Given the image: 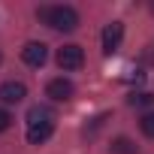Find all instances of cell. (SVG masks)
Returning <instances> with one entry per match:
<instances>
[{
    "label": "cell",
    "instance_id": "6da1fadb",
    "mask_svg": "<svg viewBox=\"0 0 154 154\" xmlns=\"http://www.w3.org/2000/svg\"><path fill=\"white\" fill-rule=\"evenodd\" d=\"M36 18L45 21L48 27H54V30H63V33L79 27V12L72 6H42V9H36Z\"/></svg>",
    "mask_w": 154,
    "mask_h": 154
},
{
    "label": "cell",
    "instance_id": "7a4b0ae2",
    "mask_svg": "<svg viewBox=\"0 0 154 154\" xmlns=\"http://www.w3.org/2000/svg\"><path fill=\"white\" fill-rule=\"evenodd\" d=\"M85 63V51L79 45H63L57 48V66L60 69H79Z\"/></svg>",
    "mask_w": 154,
    "mask_h": 154
},
{
    "label": "cell",
    "instance_id": "3957f363",
    "mask_svg": "<svg viewBox=\"0 0 154 154\" xmlns=\"http://www.w3.org/2000/svg\"><path fill=\"white\" fill-rule=\"evenodd\" d=\"M121 39H124V24H121V21H112V24H106V30H103V51H106V54L118 51Z\"/></svg>",
    "mask_w": 154,
    "mask_h": 154
},
{
    "label": "cell",
    "instance_id": "277c9868",
    "mask_svg": "<svg viewBox=\"0 0 154 154\" xmlns=\"http://www.w3.org/2000/svg\"><path fill=\"white\" fill-rule=\"evenodd\" d=\"M45 57H48L45 42H27V45L21 48V60H24L27 66H42V63H45Z\"/></svg>",
    "mask_w": 154,
    "mask_h": 154
},
{
    "label": "cell",
    "instance_id": "5b68a950",
    "mask_svg": "<svg viewBox=\"0 0 154 154\" xmlns=\"http://www.w3.org/2000/svg\"><path fill=\"white\" fill-rule=\"evenodd\" d=\"M27 97V88L21 85V82H3V85H0V100H3V103H21Z\"/></svg>",
    "mask_w": 154,
    "mask_h": 154
},
{
    "label": "cell",
    "instance_id": "8992f818",
    "mask_svg": "<svg viewBox=\"0 0 154 154\" xmlns=\"http://www.w3.org/2000/svg\"><path fill=\"white\" fill-rule=\"evenodd\" d=\"M72 82H66V79H51L48 82V88H45V94L51 97V100H57V103H63V100H69L72 97Z\"/></svg>",
    "mask_w": 154,
    "mask_h": 154
},
{
    "label": "cell",
    "instance_id": "52a82bcc",
    "mask_svg": "<svg viewBox=\"0 0 154 154\" xmlns=\"http://www.w3.org/2000/svg\"><path fill=\"white\" fill-rule=\"evenodd\" d=\"M51 133H54V121H48V124H33V127H27V142H30V145H42V142L51 139Z\"/></svg>",
    "mask_w": 154,
    "mask_h": 154
},
{
    "label": "cell",
    "instance_id": "ba28073f",
    "mask_svg": "<svg viewBox=\"0 0 154 154\" xmlns=\"http://www.w3.org/2000/svg\"><path fill=\"white\" fill-rule=\"evenodd\" d=\"M48 121H54V115H51L45 106H33V109L27 112V127H33V124H48Z\"/></svg>",
    "mask_w": 154,
    "mask_h": 154
},
{
    "label": "cell",
    "instance_id": "9c48e42d",
    "mask_svg": "<svg viewBox=\"0 0 154 154\" xmlns=\"http://www.w3.org/2000/svg\"><path fill=\"white\" fill-rule=\"evenodd\" d=\"M112 154H136V145H133L130 139H124V136H121V139H115V142H112Z\"/></svg>",
    "mask_w": 154,
    "mask_h": 154
},
{
    "label": "cell",
    "instance_id": "30bf717a",
    "mask_svg": "<svg viewBox=\"0 0 154 154\" xmlns=\"http://www.w3.org/2000/svg\"><path fill=\"white\" fill-rule=\"evenodd\" d=\"M139 127H142V133H145V136H151V139H154V112H148V115H142V121H139Z\"/></svg>",
    "mask_w": 154,
    "mask_h": 154
},
{
    "label": "cell",
    "instance_id": "8fae6325",
    "mask_svg": "<svg viewBox=\"0 0 154 154\" xmlns=\"http://www.w3.org/2000/svg\"><path fill=\"white\" fill-rule=\"evenodd\" d=\"M130 103H133V106H151L154 97H151V94H136V97H130Z\"/></svg>",
    "mask_w": 154,
    "mask_h": 154
},
{
    "label": "cell",
    "instance_id": "7c38bea8",
    "mask_svg": "<svg viewBox=\"0 0 154 154\" xmlns=\"http://www.w3.org/2000/svg\"><path fill=\"white\" fill-rule=\"evenodd\" d=\"M9 124H12V115H9L6 109H0V133H3V130H9Z\"/></svg>",
    "mask_w": 154,
    "mask_h": 154
}]
</instances>
